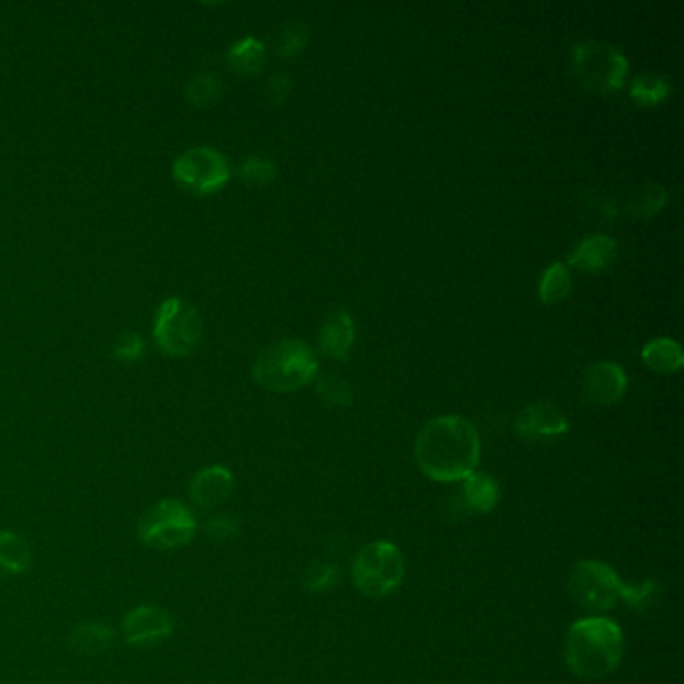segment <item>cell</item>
Instances as JSON below:
<instances>
[{"label":"cell","instance_id":"obj_1","mask_svg":"<svg viewBox=\"0 0 684 684\" xmlns=\"http://www.w3.org/2000/svg\"><path fill=\"white\" fill-rule=\"evenodd\" d=\"M414 453L429 480L464 482L480 462V436L462 416H440L419 429Z\"/></svg>","mask_w":684,"mask_h":684},{"label":"cell","instance_id":"obj_2","mask_svg":"<svg viewBox=\"0 0 684 684\" xmlns=\"http://www.w3.org/2000/svg\"><path fill=\"white\" fill-rule=\"evenodd\" d=\"M623 650V630L604 616H591L574 623L564 640V659L570 673L584 681H601L616 671Z\"/></svg>","mask_w":684,"mask_h":684},{"label":"cell","instance_id":"obj_3","mask_svg":"<svg viewBox=\"0 0 684 684\" xmlns=\"http://www.w3.org/2000/svg\"><path fill=\"white\" fill-rule=\"evenodd\" d=\"M317 358L302 339H281L267 346L254 363V380L269 392H293L317 375Z\"/></svg>","mask_w":684,"mask_h":684},{"label":"cell","instance_id":"obj_4","mask_svg":"<svg viewBox=\"0 0 684 684\" xmlns=\"http://www.w3.org/2000/svg\"><path fill=\"white\" fill-rule=\"evenodd\" d=\"M572 70L584 89L615 93L627 81L628 60L615 45L580 41L572 47Z\"/></svg>","mask_w":684,"mask_h":684},{"label":"cell","instance_id":"obj_5","mask_svg":"<svg viewBox=\"0 0 684 684\" xmlns=\"http://www.w3.org/2000/svg\"><path fill=\"white\" fill-rule=\"evenodd\" d=\"M406 564L397 546L378 540L363 546L351 567L354 586L368 598H383L397 591L404 580Z\"/></svg>","mask_w":684,"mask_h":684},{"label":"cell","instance_id":"obj_6","mask_svg":"<svg viewBox=\"0 0 684 684\" xmlns=\"http://www.w3.org/2000/svg\"><path fill=\"white\" fill-rule=\"evenodd\" d=\"M195 532V514L183 502L175 498L157 502L143 514L137 528L141 542L155 550H175L189 545Z\"/></svg>","mask_w":684,"mask_h":684},{"label":"cell","instance_id":"obj_7","mask_svg":"<svg viewBox=\"0 0 684 684\" xmlns=\"http://www.w3.org/2000/svg\"><path fill=\"white\" fill-rule=\"evenodd\" d=\"M569 588L572 598L584 610L606 613L623 601L627 584L601 560H582L572 570Z\"/></svg>","mask_w":684,"mask_h":684},{"label":"cell","instance_id":"obj_8","mask_svg":"<svg viewBox=\"0 0 684 684\" xmlns=\"http://www.w3.org/2000/svg\"><path fill=\"white\" fill-rule=\"evenodd\" d=\"M201 317L193 305L171 298L161 303L155 319V339L169 356H187L199 344Z\"/></svg>","mask_w":684,"mask_h":684},{"label":"cell","instance_id":"obj_9","mask_svg":"<svg viewBox=\"0 0 684 684\" xmlns=\"http://www.w3.org/2000/svg\"><path fill=\"white\" fill-rule=\"evenodd\" d=\"M177 183L201 195L215 193L229 181V162L211 147H193L183 153L173 167Z\"/></svg>","mask_w":684,"mask_h":684},{"label":"cell","instance_id":"obj_10","mask_svg":"<svg viewBox=\"0 0 684 684\" xmlns=\"http://www.w3.org/2000/svg\"><path fill=\"white\" fill-rule=\"evenodd\" d=\"M173 620L167 610L153 604H143L127 613L123 620V635L131 647H155L171 637Z\"/></svg>","mask_w":684,"mask_h":684},{"label":"cell","instance_id":"obj_11","mask_svg":"<svg viewBox=\"0 0 684 684\" xmlns=\"http://www.w3.org/2000/svg\"><path fill=\"white\" fill-rule=\"evenodd\" d=\"M627 388V373L616 361H594L582 373V395L594 406L616 404Z\"/></svg>","mask_w":684,"mask_h":684},{"label":"cell","instance_id":"obj_12","mask_svg":"<svg viewBox=\"0 0 684 684\" xmlns=\"http://www.w3.org/2000/svg\"><path fill=\"white\" fill-rule=\"evenodd\" d=\"M516 431L528 441H550L569 431V419L550 402H534L516 416Z\"/></svg>","mask_w":684,"mask_h":684},{"label":"cell","instance_id":"obj_13","mask_svg":"<svg viewBox=\"0 0 684 684\" xmlns=\"http://www.w3.org/2000/svg\"><path fill=\"white\" fill-rule=\"evenodd\" d=\"M233 487H235V480L227 468L210 466L193 475L189 484V494H191L193 504H198L199 508L210 511L227 502L233 494Z\"/></svg>","mask_w":684,"mask_h":684},{"label":"cell","instance_id":"obj_14","mask_svg":"<svg viewBox=\"0 0 684 684\" xmlns=\"http://www.w3.org/2000/svg\"><path fill=\"white\" fill-rule=\"evenodd\" d=\"M356 341L354 317L346 310H334L325 315L319 327V349L332 360H348L349 349Z\"/></svg>","mask_w":684,"mask_h":684},{"label":"cell","instance_id":"obj_15","mask_svg":"<svg viewBox=\"0 0 684 684\" xmlns=\"http://www.w3.org/2000/svg\"><path fill=\"white\" fill-rule=\"evenodd\" d=\"M618 254V244L608 235H591L582 239L569 254V266L580 271L596 273L610 266Z\"/></svg>","mask_w":684,"mask_h":684},{"label":"cell","instance_id":"obj_16","mask_svg":"<svg viewBox=\"0 0 684 684\" xmlns=\"http://www.w3.org/2000/svg\"><path fill=\"white\" fill-rule=\"evenodd\" d=\"M462 500L470 512L486 514V512L494 511L500 500L498 482L484 472H474L464 480Z\"/></svg>","mask_w":684,"mask_h":684},{"label":"cell","instance_id":"obj_17","mask_svg":"<svg viewBox=\"0 0 684 684\" xmlns=\"http://www.w3.org/2000/svg\"><path fill=\"white\" fill-rule=\"evenodd\" d=\"M644 366L659 373H674L684 366L683 348L671 337H657L640 351Z\"/></svg>","mask_w":684,"mask_h":684},{"label":"cell","instance_id":"obj_18","mask_svg":"<svg viewBox=\"0 0 684 684\" xmlns=\"http://www.w3.org/2000/svg\"><path fill=\"white\" fill-rule=\"evenodd\" d=\"M115 640L113 630L105 623H85L70 632V649L82 657L103 654Z\"/></svg>","mask_w":684,"mask_h":684},{"label":"cell","instance_id":"obj_19","mask_svg":"<svg viewBox=\"0 0 684 684\" xmlns=\"http://www.w3.org/2000/svg\"><path fill=\"white\" fill-rule=\"evenodd\" d=\"M31 562V548L23 538L9 530H0V574H23Z\"/></svg>","mask_w":684,"mask_h":684},{"label":"cell","instance_id":"obj_20","mask_svg":"<svg viewBox=\"0 0 684 684\" xmlns=\"http://www.w3.org/2000/svg\"><path fill=\"white\" fill-rule=\"evenodd\" d=\"M227 63L239 75H254L263 69L266 63V47L261 41L254 36H245L239 43H235L227 53Z\"/></svg>","mask_w":684,"mask_h":684},{"label":"cell","instance_id":"obj_21","mask_svg":"<svg viewBox=\"0 0 684 684\" xmlns=\"http://www.w3.org/2000/svg\"><path fill=\"white\" fill-rule=\"evenodd\" d=\"M572 290V276L567 263H552L545 269L540 283H538V295L546 305L562 302Z\"/></svg>","mask_w":684,"mask_h":684},{"label":"cell","instance_id":"obj_22","mask_svg":"<svg viewBox=\"0 0 684 684\" xmlns=\"http://www.w3.org/2000/svg\"><path fill=\"white\" fill-rule=\"evenodd\" d=\"M671 94V82L659 72H640L630 85V97L640 105H659Z\"/></svg>","mask_w":684,"mask_h":684},{"label":"cell","instance_id":"obj_23","mask_svg":"<svg viewBox=\"0 0 684 684\" xmlns=\"http://www.w3.org/2000/svg\"><path fill=\"white\" fill-rule=\"evenodd\" d=\"M666 199H669V191L659 183H647L632 195L628 203V211L637 217H650L664 208Z\"/></svg>","mask_w":684,"mask_h":684},{"label":"cell","instance_id":"obj_24","mask_svg":"<svg viewBox=\"0 0 684 684\" xmlns=\"http://www.w3.org/2000/svg\"><path fill=\"white\" fill-rule=\"evenodd\" d=\"M223 81L213 72H201L187 87V97L198 106H210L217 103L223 94Z\"/></svg>","mask_w":684,"mask_h":684},{"label":"cell","instance_id":"obj_25","mask_svg":"<svg viewBox=\"0 0 684 684\" xmlns=\"http://www.w3.org/2000/svg\"><path fill=\"white\" fill-rule=\"evenodd\" d=\"M315 388H317V394L322 395V400L329 406L346 407L351 404V397H354L351 385L341 375H322L315 383Z\"/></svg>","mask_w":684,"mask_h":684},{"label":"cell","instance_id":"obj_26","mask_svg":"<svg viewBox=\"0 0 684 684\" xmlns=\"http://www.w3.org/2000/svg\"><path fill=\"white\" fill-rule=\"evenodd\" d=\"M239 175H242V179H244L247 186L266 187L276 179L278 165L271 161V159H267V157L254 155V157L245 159L242 169H239Z\"/></svg>","mask_w":684,"mask_h":684},{"label":"cell","instance_id":"obj_27","mask_svg":"<svg viewBox=\"0 0 684 684\" xmlns=\"http://www.w3.org/2000/svg\"><path fill=\"white\" fill-rule=\"evenodd\" d=\"M307 36H310V31L300 21H291V23L285 24L281 29V33H279V57H295V55H300L305 45H307Z\"/></svg>","mask_w":684,"mask_h":684},{"label":"cell","instance_id":"obj_28","mask_svg":"<svg viewBox=\"0 0 684 684\" xmlns=\"http://www.w3.org/2000/svg\"><path fill=\"white\" fill-rule=\"evenodd\" d=\"M291 91V79L290 75H285V72H278V75H273L266 85V99L271 103V105H281L288 97H290Z\"/></svg>","mask_w":684,"mask_h":684},{"label":"cell","instance_id":"obj_29","mask_svg":"<svg viewBox=\"0 0 684 684\" xmlns=\"http://www.w3.org/2000/svg\"><path fill=\"white\" fill-rule=\"evenodd\" d=\"M205 532L213 540H229L237 534V523L229 516H215L205 524Z\"/></svg>","mask_w":684,"mask_h":684},{"label":"cell","instance_id":"obj_30","mask_svg":"<svg viewBox=\"0 0 684 684\" xmlns=\"http://www.w3.org/2000/svg\"><path fill=\"white\" fill-rule=\"evenodd\" d=\"M141 354H143V339L137 334H127L116 341L115 356L119 360H139Z\"/></svg>","mask_w":684,"mask_h":684}]
</instances>
